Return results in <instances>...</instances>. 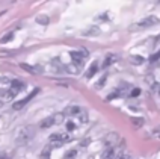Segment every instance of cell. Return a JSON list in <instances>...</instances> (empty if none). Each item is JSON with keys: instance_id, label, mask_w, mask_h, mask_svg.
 Here are the masks:
<instances>
[{"instance_id": "cell-1", "label": "cell", "mask_w": 160, "mask_h": 159, "mask_svg": "<svg viewBox=\"0 0 160 159\" xmlns=\"http://www.w3.org/2000/svg\"><path fill=\"white\" fill-rule=\"evenodd\" d=\"M67 141H70V136L67 133H53L48 138L50 147H59V146H62L63 142H67Z\"/></svg>"}, {"instance_id": "cell-2", "label": "cell", "mask_w": 160, "mask_h": 159, "mask_svg": "<svg viewBox=\"0 0 160 159\" xmlns=\"http://www.w3.org/2000/svg\"><path fill=\"white\" fill-rule=\"evenodd\" d=\"M159 21H160L159 17H156V15H148V17L142 18L139 23L133 24L132 27H136V29H145V27H151V26H154V24H157Z\"/></svg>"}, {"instance_id": "cell-3", "label": "cell", "mask_w": 160, "mask_h": 159, "mask_svg": "<svg viewBox=\"0 0 160 159\" xmlns=\"http://www.w3.org/2000/svg\"><path fill=\"white\" fill-rule=\"evenodd\" d=\"M32 135H33V132H32V127L26 126V127H23V129L18 132L17 142H18V144H24V142H27L30 138H32Z\"/></svg>"}, {"instance_id": "cell-4", "label": "cell", "mask_w": 160, "mask_h": 159, "mask_svg": "<svg viewBox=\"0 0 160 159\" xmlns=\"http://www.w3.org/2000/svg\"><path fill=\"white\" fill-rule=\"evenodd\" d=\"M38 93H39V88H35L33 91H32V93H30V94H29V96H27V97H24L23 100H20V102H15V103L12 105V109H14V111H20V109H21L23 106H26L27 103H29V102L32 100V98L35 97Z\"/></svg>"}, {"instance_id": "cell-5", "label": "cell", "mask_w": 160, "mask_h": 159, "mask_svg": "<svg viewBox=\"0 0 160 159\" xmlns=\"http://www.w3.org/2000/svg\"><path fill=\"white\" fill-rule=\"evenodd\" d=\"M70 55H71L72 61L76 62H83L86 58L89 56V52L86 50V49H82V50H74V52H70Z\"/></svg>"}, {"instance_id": "cell-6", "label": "cell", "mask_w": 160, "mask_h": 159, "mask_svg": "<svg viewBox=\"0 0 160 159\" xmlns=\"http://www.w3.org/2000/svg\"><path fill=\"white\" fill-rule=\"evenodd\" d=\"M118 141H119V135H118V133H115V132L109 133L106 138H104V142L107 144V147H113Z\"/></svg>"}, {"instance_id": "cell-7", "label": "cell", "mask_w": 160, "mask_h": 159, "mask_svg": "<svg viewBox=\"0 0 160 159\" xmlns=\"http://www.w3.org/2000/svg\"><path fill=\"white\" fill-rule=\"evenodd\" d=\"M24 87H26V83H24V82H21V80L14 79L12 82H11V91H14L15 94H18L21 89H24Z\"/></svg>"}, {"instance_id": "cell-8", "label": "cell", "mask_w": 160, "mask_h": 159, "mask_svg": "<svg viewBox=\"0 0 160 159\" xmlns=\"http://www.w3.org/2000/svg\"><path fill=\"white\" fill-rule=\"evenodd\" d=\"M20 67H21L23 70L32 73V74H38V73H41V71H42V68H41V67H33V65H29V64H26V62L20 64Z\"/></svg>"}, {"instance_id": "cell-9", "label": "cell", "mask_w": 160, "mask_h": 159, "mask_svg": "<svg viewBox=\"0 0 160 159\" xmlns=\"http://www.w3.org/2000/svg\"><path fill=\"white\" fill-rule=\"evenodd\" d=\"M53 124H54V118H53V115H50V117H47L44 120H41L39 127H41V129H47V127H50V126H53Z\"/></svg>"}, {"instance_id": "cell-10", "label": "cell", "mask_w": 160, "mask_h": 159, "mask_svg": "<svg viewBox=\"0 0 160 159\" xmlns=\"http://www.w3.org/2000/svg\"><path fill=\"white\" fill-rule=\"evenodd\" d=\"M115 158V149L113 147H107L106 150L101 153V159H113Z\"/></svg>"}, {"instance_id": "cell-11", "label": "cell", "mask_w": 160, "mask_h": 159, "mask_svg": "<svg viewBox=\"0 0 160 159\" xmlns=\"http://www.w3.org/2000/svg\"><path fill=\"white\" fill-rule=\"evenodd\" d=\"M80 112H82V109H80L79 106H68V108L63 111L65 115H79Z\"/></svg>"}, {"instance_id": "cell-12", "label": "cell", "mask_w": 160, "mask_h": 159, "mask_svg": "<svg viewBox=\"0 0 160 159\" xmlns=\"http://www.w3.org/2000/svg\"><path fill=\"white\" fill-rule=\"evenodd\" d=\"M97 71H98V62H92V64H91V67H89V70L86 71V77H88V79L89 77H92Z\"/></svg>"}, {"instance_id": "cell-13", "label": "cell", "mask_w": 160, "mask_h": 159, "mask_svg": "<svg viewBox=\"0 0 160 159\" xmlns=\"http://www.w3.org/2000/svg\"><path fill=\"white\" fill-rule=\"evenodd\" d=\"M115 61H116V56H115V55H107L106 59H104V62H103V67L106 68V67H109L110 64H113Z\"/></svg>"}, {"instance_id": "cell-14", "label": "cell", "mask_w": 160, "mask_h": 159, "mask_svg": "<svg viewBox=\"0 0 160 159\" xmlns=\"http://www.w3.org/2000/svg\"><path fill=\"white\" fill-rule=\"evenodd\" d=\"M53 118H54V124H61L63 121V118H65V114L63 112H56V114H53Z\"/></svg>"}, {"instance_id": "cell-15", "label": "cell", "mask_w": 160, "mask_h": 159, "mask_svg": "<svg viewBox=\"0 0 160 159\" xmlns=\"http://www.w3.org/2000/svg\"><path fill=\"white\" fill-rule=\"evenodd\" d=\"M50 153H52V147H50V146H47L44 150H42V153H41L39 159H50Z\"/></svg>"}, {"instance_id": "cell-16", "label": "cell", "mask_w": 160, "mask_h": 159, "mask_svg": "<svg viewBox=\"0 0 160 159\" xmlns=\"http://www.w3.org/2000/svg\"><path fill=\"white\" fill-rule=\"evenodd\" d=\"M132 123H133V126L136 127V129H139V127L145 123V120H143V118H141V117H138V118H132Z\"/></svg>"}, {"instance_id": "cell-17", "label": "cell", "mask_w": 160, "mask_h": 159, "mask_svg": "<svg viewBox=\"0 0 160 159\" xmlns=\"http://www.w3.org/2000/svg\"><path fill=\"white\" fill-rule=\"evenodd\" d=\"M12 38H14V34H12V32H9V34H6V35H3V38L0 40V43H2V44H5V43L11 41Z\"/></svg>"}, {"instance_id": "cell-18", "label": "cell", "mask_w": 160, "mask_h": 159, "mask_svg": "<svg viewBox=\"0 0 160 159\" xmlns=\"http://www.w3.org/2000/svg\"><path fill=\"white\" fill-rule=\"evenodd\" d=\"M77 155V150H70V151H67L65 153V159H72L74 156Z\"/></svg>"}, {"instance_id": "cell-19", "label": "cell", "mask_w": 160, "mask_h": 159, "mask_svg": "<svg viewBox=\"0 0 160 159\" xmlns=\"http://www.w3.org/2000/svg\"><path fill=\"white\" fill-rule=\"evenodd\" d=\"M116 159H130V153L128 151H121Z\"/></svg>"}, {"instance_id": "cell-20", "label": "cell", "mask_w": 160, "mask_h": 159, "mask_svg": "<svg viewBox=\"0 0 160 159\" xmlns=\"http://www.w3.org/2000/svg\"><path fill=\"white\" fill-rule=\"evenodd\" d=\"M151 91L152 93H156V94H160V83H152Z\"/></svg>"}, {"instance_id": "cell-21", "label": "cell", "mask_w": 160, "mask_h": 159, "mask_svg": "<svg viewBox=\"0 0 160 159\" xmlns=\"http://www.w3.org/2000/svg\"><path fill=\"white\" fill-rule=\"evenodd\" d=\"M83 34H85V35H91V34H98V29H97V27H92V29H89V30H85Z\"/></svg>"}, {"instance_id": "cell-22", "label": "cell", "mask_w": 160, "mask_h": 159, "mask_svg": "<svg viewBox=\"0 0 160 159\" xmlns=\"http://www.w3.org/2000/svg\"><path fill=\"white\" fill-rule=\"evenodd\" d=\"M139 94H141V89L139 88H133L132 89V93H130V96H132V97H136V96H139Z\"/></svg>"}, {"instance_id": "cell-23", "label": "cell", "mask_w": 160, "mask_h": 159, "mask_svg": "<svg viewBox=\"0 0 160 159\" xmlns=\"http://www.w3.org/2000/svg\"><path fill=\"white\" fill-rule=\"evenodd\" d=\"M36 21H38V23H42V24H47V23H48V18L47 17H38Z\"/></svg>"}, {"instance_id": "cell-24", "label": "cell", "mask_w": 160, "mask_h": 159, "mask_svg": "<svg viewBox=\"0 0 160 159\" xmlns=\"http://www.w3.org/2000/svg\"><path fill=\"white\" fill-rule=\"evenodd\" d=\"M79 115H80V120H82V121H86V120H88V114H86V111H82Z\"/></svg>"}, {"instance_id": "cell-25", "label": "cell", "mask_w": 160, "mask_h": 159, "mask_svg": "<svg viewBox=\"0 0 160 159\" xmlns=\"http://www.w3.org/2000/svg\"><path fill=\"white\" fill-rule=\"evenodd\" d=\"M67 129H68V130H74V129H76V123H74V121H68V123H67Z\"/></svg>"}, {"instance_id": "cell-26", "label": "cell", "mask_w": 160, "mask_h": 159, "mask_svg": "<svg viewBox=\"0 0 160 159\" xmlns=\"http://www.w3.org/2000/svg\"><path fill=\"white\" fill-rule=\"evenodd\" d=\"M132 61H133V62H138V64H142V62H143V58H141V56H132Z\"/></svg>"}, {"instance_id": "cell-27", "label": "cell", "mask_w": 160, "mask_h": 159, "mask_svg": "<svg viewBox=\"0 0 160 159\" xmlns=\"http://www.w3.org/2000/svg\"><path fill=\"white\" fill-rule=\"evenodd\" d=\"M159 58H160V52H157L156 55H152L151 58H150V61H151V62H156L157 59H159Z\"/></svg>"}, {"instance_id": "cell-28", "label": "cell", "mask_w": 160, "mask_h": 159, "mask_svg": "<svg viewBox=\"0 0 160 159\" xmlns=\"http://www.w3.org/2000/svg\"><path fill=\"white\" fill-rule=\"evenodd\" d=\"M0 159H11L9 155H0Z\"/></svg>"}]
</instances>
